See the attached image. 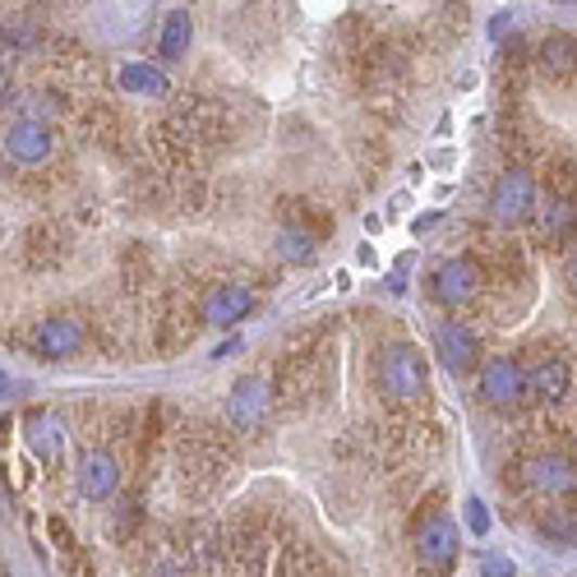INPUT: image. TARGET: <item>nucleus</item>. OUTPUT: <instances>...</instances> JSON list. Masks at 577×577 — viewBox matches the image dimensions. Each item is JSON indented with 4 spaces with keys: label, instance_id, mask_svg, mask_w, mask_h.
Wrapping results in <instances>:
<instances>
[{
    "label": "nucleus",
    "instance_id": "f257e3e1",
    "mask_svg": "<svg viewBox=\"0 0 577 577\" xmlns=\"http://www.w3.org/2000/svg\"><path fill=\"white\" fill-rule=\"evenodd\" d=\"M411 546H416V564L429 573V577H444L448 568L458 564V527L435 499L421 509L416 527H411Z\"/></svg>",
    "mask_w": 577,
    "mask_h": 577
},
{
    "label": "nucleus",
    "instance_id": "f03ea898",
    "mask_svg": "<svg viewBox=\"0 0 577 577\" xmlns=\"http://www.w3.org/2000/svg\"><path fill=\"white\" fill-rule=\"evenodd\" d=\"M425 384H429V374H425V360H421L416 347L398 342V347L384 351V360H379V388H384L388 402H411V398H421Z\"/></svg>",
    "mask_w": 577,
    "mask_h": 577
},
{
    "label": "nucleus",
    "instance_id": "7ed1b4c3",
    "mask_svg": "<svg viewBox=\"0 0 577 577\" xmlns=\"http://www.w3.org/2000/svg\"><path fill=\"white\" fill-rule=\"evenodd\" d=\"M490 213H495L499 227H522V222H527L531 213H536V180H531V171H522V167L503 171L495 180Z\"/></svg>",
    "mask_w": 577,
    "mask_h": 577
},
{
    "label": "nucleus",
    "instance_id": "20e7f679",
    "mask_svg": "<svg viewBox=\"0 0 577 577\" xmlns=\"http://www.w3.org/2000/svg\"><path fill=\"white\" fill-rule=\"evenodd\" d=\"M268 411H273V384L259 374H245L236 388H231V398H227V416L236 429H259L268 421Z\"/></svg>",
    "mask_w": 577,
    "mask_h": 577
},
{
    "label": "nucleus",
    "instance_id": "39448f33",
    "mask_svg": "<svg viewBox=\"0 0 577 577\" xmlns=\"http://www.w3.org/2000/svg\"><path fill=\"white\" fill-rule=\"evenodd\" d=\"M429 292L439 305H466L480 292V268L472 259H444L435 273H429Z\"/></svg>",
    "mask_w": 577,
    "mask_h": 577
},
{
    "label": "nucleus",
    "instance_id": "423d86ee",
    "mask_svg": "<svg viewBox=\"0 0 577 577\" xmlns=\"http://www.w3.org/2000/svg\"><path fill=\"white\" fill-rule=\"evenodd\" d=\"M522 393H527V370L513 356H499L480 370V398L490 407H517Z\"/></svg>",
    "mask_w": 577,
    "mask_h": 577
},
{
    "label": "nucleus",
    "instance_id": "0eeeda50",
    "mask_svg": "<svg viewBox=\"0 0 577 577\" xmlns=\"http://www.w3.org/2000/svg\"><path fill=\"white\" fill-rule=\"evenodd\" d=\"M255 292H249L245 282H222L213 286V292L204 296V323H213V329H231V323H241L249 310H255Z\"/></svg>",
    "mask_w": 577,
    "mask_h": 577
},
{
    "label": "nucleus",
    "instance_id": "6e6552de",
    "mask_svg": "<svg viewBox=\"0 0 577 577\" xmlns=\"http://www.w3.org/2000/svg\"><path fill=\"white\" fill-rule=\"evenodd\" d=\"M435 351H439V360H444L448 370L462 374V370H472L476 360H480V342H476V333L466 329V323H439Z\"/></svg>",
    "mask_w": 577,
    "mask_h": 577
},
{
    "label": "nucleus",
    "instance_id": "1a4fd4ad",
    "mask_svg": "<svg viewBox=\"0 0 577 577\" xmlns=\"http://www.w3.org/2000/svg\"><path fill=\"white\" fill-rule=\"evenodd\" d=\"M573 462L568 458H559V453H540L527 462V485L536 495H546V499H564L573 495Z\"/></svg>",
    "mask_w": 577,
    "mask_h": 577
},
{
    "label": "nucleus",
    "instance_id": "9d476101",
    "mask_svg": "<svg viewBox=\"0 0 577 577\" xmlns=\"http://www.w3.org/2000/svg\"><path fill=\"white\" fill-rule=\"evenodd\" d=\"M79 490H84V499H93V503L116 499V490H120V462L112 453H88L84 466H79Z\"/></svg>",
    "mask_w": 577,
    "mask_h": 577
},
{
    "label": "nucleus",
    "instance_id": "9b49d317",
    "mask_svg": "<svg viewBox=\"0 0 577 577\" xmlns=\"http://www.w3.org/2000/svg\"><path fill=\"white\" fill-rule=\"evenodd\" d=\"M568 388H573L568 360L546 356V360H536V366L527 370V393H531V398H540V402H564Z\"/></svg>",
    "mask_w": 577,
    "mask_h": 577
},
{
    "label": "nucleus",
    "instance_id": "f8f14e48",
    "mask_svg": "<svg viewBox=\"0 0 577 577\" xmlns=\"http://www.w3.org/2000/svg\"><path fill=\"white\" fill-rule=\"evenodd\" d=\"M5 153L20 162V167H38V162L51 157V130H47L42 120H20L5 134Z\"/></svg>",
    "mask_w": 577,
    "mask_h": 577
},
{
    "label": "nucleus",
    "instance_id": "ddd939ff",
    "mask_svg": "<svg viewBox=\"0 0 577 577\" xmlns=\"http://www.w3.org/2000/svg\"><path fill=\"white\" fill-rule=\"evenodd\" d=\"M33 347H38V356H47V360L75 356V351L84 347V323H79V319H69V315L47 319L42 329H38V337H33Z\"/></svg>",
    "mask_w": 577,
    "mask_h": 577
},
{
    "label": "nucleus",
    "instance_id": "4468645a",
    "mask_svg": "<svg viewBox=\"0 0 577 577\" xmlns=\"http://www.w3.org/2000/svg\"><path fill=\"white\" fill-rule=\"evenodd\" d=\"M536 61H540V69H546V75H554V79L577 75V38H568V33H550V38L540 42Z\"/></svg>",
    "mask_w": 577,
    "mask_h": 577
},
{
    "label": "nucleus",
    "instance_id": "2eb2a0df",
    "mask_svg": "<svg viewBox=\"0 0 577 577\" xmlns=\"http://www.w3.org/2000/svg\"><path fill=\"white\" fill-rule=\"evenodd\" d=\"M120 88H125V93L162 98V93H167V75H162L157 65H149V61H130V65H120Z\"/></svg>",
    "mask_w": 577,
    "mask_h": 577
},
{
    "label": "nucleus",
    "instance_id": "dca6fc26",
    "mask_svg": "<svg viewBox=\"0 0 577 577\" xmlns=\"http://www.w3.org/2000/svg\"><path fill=\"white\" fill-rule=\"evenodd\" d=\"M540 227H546V241L554 245H568L573 241V231H577V208L573 200H546V213H540Z\"/></svg>",
    "mask_w": 577,
    "mask_h": 577
},
{
    "label": "nucleus",
    "instance_id": "f3484780",
    "mask_svg": "<svg viewBox=\"0 0 577 577\" xmlns=\"http://www.w3.org/2000/svg\"><path fill=\"white\" fill-rule=\"evenodd\" d=\"M278 573H282V577H333L329 564H323V559H319L310 546H286Z\"/></svg>",
    "mask_w": 577,
    "mask_h": 577
},
{
    "label": "nucleus",
    "instance_id": "a211bd4d",
    "mask_svg": "<svg viewBox=\"0 0 577 577\" xmlns=\"http://www.w3.org/2000/svg\"><path fill=\"white\" fill-rule=\"evenodd\" d=\"M190 14L185 10H171L167 14V24H162V56L167 61H180L185 56V47H190Z\"/></svg>",
    "mask_w": 577,
    "mask_h": 577
},
{
    "label": "nucleus",
    "instance_id": "6ab92c4d",
    "mask_svg": "<svg viewBox=\"0 0 577 577\" xmlns=\"http://www.w3.org/2000/svg\"><path fill=\"white\" fill-rule=\"evenodd\" d=\"M28 444H33V453H38V458L51 466V462L61 458V421H56V416H38V421H33Z\"/></svg>",
    "mask_w": 577,
    "mask_h": 577
},
{
    "label": "nucleus",
    "instance_id": "aec40b11",
    "mask_svg": "<svg viewBox=\"0 0 577 577\" xmlns=\"http://www.w3.org/2000/svg\"><path fill=\"white\" fill-rule=\"evenodd\" d=\"M540 531H546L554 546H577V517L568 509H554V513L540 517Z\"/></svg>",
    "mask_w": 577,
    "mask_h": 577
},
{
    "label": "nucleus",
    "instance_id": "412c9836",
    "mask_svg": "<svg viewBox=\"0 0 577 577\" xmlns=\"http://www.w3.org/2000/svg\"><path fill=\"white\" fill-rule=\"evenodd\" d=\"M278 249H282V259H292V264H310L315 259V241L305 236V231H292V227L278 236Z\"/></svg>",
    "mask_w": 577,
    "mask_h": 577
},
{
    "label": "nucleus",
    "instance_id": "4be33fe9",
    "mask_svg": "<svg viewBox=\"0 0 577 577\" xmlns=\"http://www.w3.org/2000/svg\"><path fill=\"white\" fill-rule=\"evenodd\" d=\"M513 559H503V554H485L480 559V577H513Z\"/></svg>",
    "mask_w": 577,
    "mask_h": 577
},
{
    "label": "nucleus",
    "instance_id": "5701e85b",
    "mask_svg": "<svg viewBox=\"0 0 577 577\" xmlns=\"http://www.w3.org/2000/svg\"><path fill=\"white\" fill-rule=\"evenodd\" d=\"M466 527H472L476 536H485V531H490V509H485L480 499H472V503H466Z\"/></svg>",
    "mask_w": 577,
    "mask_h": 577
},
{
    "label": "nucleus",
    "instance_id": "b1692460",
    "mask_svg": "<svg viewBox=\"0 0 577 577\" xmlns=\"http://www.w3.org/2000/svg\"><path fill=\"white\" fill-rule=\"evenodd\" d=\"M149 577H194V568L185 564V559H162V564H153Z\"/></svg>",
    "mask_w": 577,
    "mask_h": 577
},
{
    "label": "nucleus",
    "instance_id": "393cba45",
    "mask_svg": "<svg viewBox=\"0 0 577 577\" xmlns=\"http://www.w3.org/2000/svg\"><path fill=\"white\" fill-rule=\"evenodd\" d=\"M564 282L573 286V296H577V245L568 249V264H564Z\"/></svg>",
    "mask_w": 577,
    "mask_h": 577
},
{
    "label": "nucleus",
    "instance_id": "a878e982",
    "mask_svg": "<svg viewBox=\"0 0 577 577\" xmlns=\"http://www.w3.org/2000/svg\"><path fill=\"white\" fill-rule=\"evenodd\" d=\"M5 393H10V379H5V374H0V398H5Z\"/></svg>",
    "mask_w": 577,
    "mask_h": 577
},
{
    "label": "nucleus",
    "instance_id": "bb28decb",
    "mask_svg": "<svg viewBox=\"0 0 577 577\" xmlns=\"http://www.w3.org/2000/svg\"><path fill=\"white\" fill-rule=\"evenodd\" d=\"M10 93V84H5V75H0V98H5Z\"/></svg>",
    "mask_w": 577,
    "mask_h": 577
}]
</instances>
